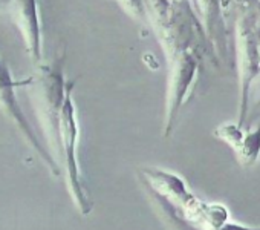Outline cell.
<instances>
[{"mask_svg":"<svg viewBox=\"0 0 260 230\" xmlns=\"http://www.w3.org/2000/svg\"><path fill=\"white\" fill-rule=\"evenodd\" d=\"M75 88V81H68L64 101L60 115V132H58V148L57 154L63 160L64 174H66V186L68 190L83 216L92 212V199L84 184V178L80 167L78 160V140H80V126L77 119V107L72 98V91Z\"/></svg>","mask_w":260,"mask_h":230,"instance_id":"1","label":"cell"},{"mask_svg":"<svg viewBox=\"0 0 260 230\" xmlns=\"http://www.w3.org/2000/svg\"><path fill=\"white\" fill-rule=\"evenodd\" d=\"M34 83V78L29 77V78H23V80H17L11 75L8 66L5 65V62L0 59V107L5 110V113L8 117L16 123L17 129L22 132V135L25 137V140L29 143V146L39 154V157L45 161V164L49 167V170L58 177L60 175V166L58 163L55 161L52 152L39 140L36 131L32 129V126L29 125L26 115L23 113L22 107H20V103H19V98H17V94L16 91L19 88H23V86H29Z\"/></svg>","mask_w":260,"mask_h":230,"instance_id":"2","label":"cell"},{"mask_svg":"<svg viewBox=\"0 0 260 230\" xmlns=\"http://www.w3.org/2000/svg\"><path fill=\"white\" fill-rule=\"evenodd\" d=\"M64 60L58 59L52 65L40 66L39 74V91L42 97L43 122L46 137L52 148H58V132H60V115L64 101V94L68 81L64 80Z\"/></svg>","mask_w":260,"mask_h":230,"instance_id":"3","label":"cell"},{"mask_svg":"<svg viewBox=\"0 0 260 230\" xmlns=\"http://www.w3.org/2000/svg\"><path fill=\"white\" fill-rule=\"evenodd\" d=\"M16 25L25 40L31 59L39 63L43 57V37L39 0H7Z\"/></svg>","mask_w":260,"mask_h":230,"instance_id":"4","label":"cell"},{"mask_svg":"<svg viewBox=\"0 0 260 230\" xmlns=\"http://www.w3.org/2000/svg\"><path fill=\"white\" fill-rule=\"evenodd\" d=\"M116 4L121 7V10L128 14L137 22H144L147 19V8L144 0H116Z\"/></svg>","mask_w":260,"mask_h":230,"instance_id":"5","label":"cell"},{"mask_svg":"<svg viewBox=\"0 0 260 230\" xmlns=\"http://www.w3.org/2000/svg\"><path fill=\"white\" fill-rule=\"evenodd\" d=\"M144 4L146 8L149 7L147 13H150L152 17L164 26L169 19V0H144Z\"/></svg>","mask_w":260,"mask_h":230,"instance_id":"6","label":"cell"}]
</instances>
